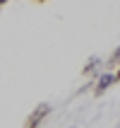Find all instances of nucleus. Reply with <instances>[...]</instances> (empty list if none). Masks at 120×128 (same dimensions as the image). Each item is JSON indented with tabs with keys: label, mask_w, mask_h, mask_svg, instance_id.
<instances>
[{
	"label": "nucleus",
	"mask_w": 120,
	"mask_h": 128,
	"mask_svg": "<svg viewBox=\"0 0 120 128\" xmlns=\"http://www.w3.org/2000/svg\"><path fill=\"white\" fill-rule=\"evenodd\" d=\"M5 2H7V0H0V7H2V5H5Z\"/></svg>",
	"instance_id": "obj_6"
},
{
	"label": "nucleus",
	"mask_w": 120,
	"mask_h": 128,
	"mask_svg": "<svg viewBox=\"0 0 120 128\" xmlns=\"http://www.w3.org/2000/svg\"><path fill=\"white\" fill-rule=\"evenodd\" d=\"M36 2H46V0H36Z\"/></svg>",
	"instance_id": "obj_7"
},
{
	"label": "nucleus",
	"mask_w": 120,
	"mask_h": 128,
	"mask_svg": "<svg viewBox=\"0 0 120 128\" xmlns=\"http://www.w3.org/2000/svg\"><path fill=\"white\" fill-rule=\"evenodd\" d=\"M96 68H99V58H89L86 65H84V70H82V75H89V72H94Z\"/></svg>",
	"instance_id": "obj_3"
},
{
	"label": "nucleus",
	"mask_w": 120,
	"mask_h": 128,
	"mask_svg": "<svg viewBox=\"0 0 120 128\" xmlns=\"http://www.w3.org/2000/svg\"><path fill=\"white\" fill-rule=\"evenodd\" d=\"M115 63H120V46L115 48V53H113V58L108 60V65H115Z\"/></svg>",
	"instance_id": "obj_4"
},
{
	"label": "nucleus",
	"mask_w": 120,
	"mask_h": 128,
	"mask_svg": "<svg viewBox=\"0 0 120 128\" xmlns=\"http://www.w3.org/2000/svg\"><path fill=\"white\" fill-rule=\"evenodd\" d=\"M113 82H115V75H113V72H103V75H99V82H96V90H94V94H96V97H101V94L106 92V90L113 85Z\"/></svg>",
	"instance_id": "obj_2"
},
{
	"label": "nucleus",
	"mask_w": 120,
	"mask_h": 128,
	"mask_svg": "<svg viewBox=\"0 0 120 128\" xmlns=\"http://www.w3.org/2000/svg\"><path fill=\"white\" fill-rule=\"evenodd\" d=\"M48 114H50V104H46V102H43V104H39V106L31 111V116L27 118V126H29V128H31V126H39V123H41Z\"/></svg>",
	"instance_id": "obj_1"
},
{
	"label": "nucleus",
	"mask_w": 120,
	"mask_h": 128,
	"mask_svg": "<svg viewBox=\"0 0 120 128\" xmlns=\"http://www.w3.org/2000/svg\"><path fill=\"white\" fill-rule=\"evenodd\" d=\"M118 80H120V68H118V72H115V82H118Z\"/></svg>",
	"instance_id": "obj_5"
}]
</instances>
